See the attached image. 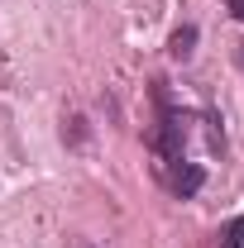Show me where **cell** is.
<instances>
[{"label": "cell", "mask_w": 244, "mask_h": 248, "mask_svg": "<svg viewBox=\"0 0 244 248\" xmlns=\"http://www.w3.org/2000/svg\"><path fill=\"white\" fill-rule=\"evenodd\" d=\"M168 186H173V196H182V201H192L201 186H206V172L196 167V162H173V172H168Z\"/></svg>", "instance_id": "1"}, {"label": "cell", "mask_w": 244, "mask_h": 248, "mask_svg": "<svg viewBox=\"0 0 244 248\" xmlns=\"http://www.w3.org/2000/svg\"><path fill=\"white\" fill-rule=\"evenodd\" d=\"M196 38H201V33H196V24H182V29H173V38H168V53H173L177 62H187L192 53H196Z\"/></svg>", "instance_id": "2"}, {"label": "cell", "mask_w": 244, "mask_h": 248, "mask_svg": "<svg viewBox=\"0 0 244 248\" xmlns=\"http://www.w3.org/2000/svg\"><path fill=\"white\" fill-rule=\"evenodd\" d=\"M215 244H220V248H244V215H235V219H230V224L215 234Z\"/></svg>", "instance_id": "3"}, {"label": "cell", "mask_w": 244, "mask_h": 248, "mask_svg": "<svg viewBox=\"0 0 244 248\" xmlns=\"http://www.w3.org/2000/svg\"><path fill=\"white\" fill-rule=\"evenodd\" d=\"M67 124H72V129H67V134H72V143H82V139H87V120H82V115H72Z\"/></svg>", "instance_id": "4"}, {"label": "cell", "mask_w": 244, "mask_h": 248, "mask_svg": "<svg viewBox=\"0 0 244 248\" xmlns=\"http://www.w3.org/2000/svg\"><path fill=\"white\" fill-rule=\"evenodd\" d=\"M230 15H235V19H244V0H230Z\"/></svg>", "instance_id": "5"}, {"label": "cell", "mask_w": 244, "mask_h": 248, "mask_svg": "<svg viewBox=\"0 0 244 248\" xmlns=\"http://www.w3.org/2000/svg\"><path fill=\"white\" fill-rule=\"evenodd\" d=\"M235 62H240V67H244V43H240V53H235Z\"/></svg>", "instance_id": "6"}]
</instances>
